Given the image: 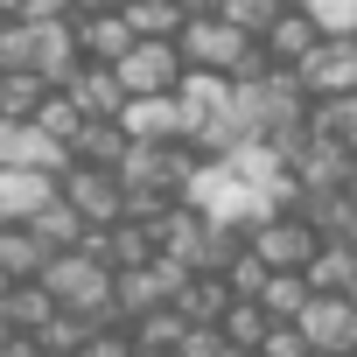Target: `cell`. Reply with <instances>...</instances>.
<instances>
[{"label": "cell", "instance_id": "obj_32", "mask_svg": "<svg viewBox=\"0 0 357 357\" xmlns=\"http://www.w3.org/2000/svg\"><path fill=\"white\" fill-rule=\"evenodd\" d=\"M70 8H77V22H91V15H126L133 0H70Z\"/></svg>", "mask_w": 357, "mask_h": 357}, {"label": "cell", "instance_id": "obj_17", "mask_svg": "<svg viewBox=\"0 0 357 357\" xmlns=\"http://www.w3.org/2000/svg\"><path fill=\"white\" fill-rule=\"evenodd\" d=\"M29 231H36L50 252H84V238H91V225L77 218V204H70V197H56V204H50V211H43Z\"/></svg>", "mask_w": 357, "mask_h": 357}, {"label": "cell", "instance_id": "obj_26", "mask_svg": "<svg viewBox=\"0 0 357 357\" xmlns=\"http://www.w3.org/2000/svg\"><path fill=\"white\" fill-rule=\"evenodd\" d=\"M266 280H273V266H266L252 245H245V252L225 266V287H231V301H259V294H266Z\"/></svg>", "mask_w": 357, "mask_h": 357}, {"label": "cell", "instance_id": "obj_22", "mask_svg": "<svg viewBox=\"0 0 357 357\" xmlns=\"http://www.w3.org/2000/svg\"><path fill=\"white\" fill-rule=\"evenodd\" d=\"M315 301V287L301 280V273H273L266 280V294H259V308L273 315V322H301V308Z\"/></svg>", "mask_w": 357, "mask_h": 357}, {"label": "cell", "instance_id": "obj_8", "mask_svg": "<svg viewBox=\"0 0 357 357\" xmlns=\"http://www.w3.org/2000/svg\"><path fill=\"white\" fill-rule=\"evenodd\" d=\"M63 197L56 175H29V168H0V231H29L50 204Z\"/></svg>", "mask_w": 357, "mask_h": 357}, {"label": "cell", "instance_id": "obj_5", "mask_svg": "<svg viewBox=\"0 0 357 357\" xmlns=\"http://www.w3.org/2000/svg\"><path fill=\"white\" fill-rule=\"evenodd\" d=\"M63 197L77 204V218H84L91 231H112V225H126V183H119V175H105V168H77V161H70V175H63Z\"/></svg>", "mask_w": 357, "mask_h": 357}, {"label": "cell", "instance_id": "obj_28", "mask_svg": "<svg viewBox=\"0 0 357 357\" xmlns=\"http://www.w3.org/2000/svg\"><path fill=\"white\" fill-rule=\"evenodd\" d=\"M0 70H36V29L29 22H15L0 36Z\"/></svg>", "mask_w": 357, "mask_h": 357}, {"label": "cell", "instance_id": "obj_23", "mask_svg": "<svg viewBox=\"0 0 357 357\" xmlns=\"http://www.w3.org/2000/svg\"><path fill=\"white\" fill-rule=\"evenodd\" d=\"M218 329H225V343H231V350H259V343L273 336V315H266L259 301H231V315H225Z\"/></svg>", "mask_w": 357, "mask_h": 357}, {"label": "cell", "instance_id": "obj_40", "mask_svg": "<svg viewBox=\"0 0 357 357\" xmlns=\"http://www.w3.org/2000/svg\"><path fill=\"white\" fill-rule=\"evenodd\" d=\"M350 197H357V190H350Z\"/></svg>", "mask_w": 357, "mask_h": 357}, {"label": "cell", "instance_id": "obj_38", "mask_svg": "<svg viewBox=\"0 0 357 357\" xmlns=\"http://www.w3.org/2000/svg\"><path fill=\"white\" fill-rule=\"evenodd\" d=\"M350 301H357V287H350Z\"/></svg>", "mask_w": 357, "mask_h": 357}, {"label": "cell", "instance_id": "obj_19", "mask_svg": "<svg viewBox=\"0 0 357 357\" xmlns=\"http://www.w3.org/2000/svg\"><path fill=\"white\" fill-rule=\"evenodd\" d=\"M183 336H190V315H183V308H161V315L133 322V350H140V357H175Z\"/></svg>", "mask_w": 357, "mask_h": 357}, {"label": "cell", "instance_id": "obj_7", "mask_svg": "<svg viewBox=\"0 0 357 357\" xmlns=\"http://www.w3.org/2000/svg\"><path fill=\"white\" fill-rule=\"evenodd\" d=\"M301 91H308V105H322V98H357V36L322 43V50L301 63Z\"/></svg>", "mask_w": 357, "mask_h": 357}, {"label": "cell", "instance_id": "obj_25", "mask_svg": "<svg viewBox=\"0 0 357 357\" xmlns=\"http://www.w3.org/2000/svg\"><path fill=\"white\" fill-rule=\"evenodd\" d=\"M218 15H225L231 29H245L252 43H266V36H273V22H280L287 8H280V0H225V8H218Z\"/></svg>", "mask_w": 357, "mask_h": 357}, {"label": "cell", "instance_id": "obj_13", "mask_svg": "<svg viewBox=\"0 0 357 357\" xmlns=\"http://www.w3.org/2000/svg\"><path fill=\"white\" fill-rule=\"evenodd\" d=\"M133 154V140H126V126L119 119H98V126H84L77 133V147H70V161L77 168H105V175H119V161Z\"/></svg>", "mask_w": 357, "mask_h": 357}, {"label": "cell", "instance_id": "obj_35", "mask_svg": "<svg viewBox=\"0 0 357 357\" xmlns=\"http://www.w3.org/2000/svg\"><path fill=\"white\" fill-rule=\"evenodd\" d=\"M8 294H15V280H8V273H0V301H8Z\"/></svg>", "mask_w": 357, "mask_h": 357}, {"label": "cell", "instance_id": "obj_24", "mask_svg": "<svg viewBox=\"0 0 357 357\" xmlns=\"http://www.w3.org/2000/svg\"><path fill=\"white\" fill-rule=\"evenodd\" d=\"M91 336H98V322H91V315H56L36 343H43V357H77Z\"/></svg>", "mask_w": 357, "mask_h": 357}, {"label": "cell", "instance_id": "obj_15", "mask_svg": "<svg viewBox=\"0 0 357 357\" xmlns=\"http://www.w3.org/2000/svg\"><path fill=\"white\" fill-rule=\"evenodd\" d=\"M0 315H8V329H15V336H43L63 308L50 301V287H43V280H29V287H15L8 301H0Z\"/></svg>", "mask_w": 357, "mask_h": 357}, {"label": "cell", "instance_id": "obj_4", "mask_svg": "<svg viewBox=\"0 0 357 357\" xmlns=\"http://www.w3.org/2000/svg\"><path fill=\"white\" fill-rule=\"evenodd\" d=\"M294 329L308 336L315 357H357V301L350 294H315Z\"/></svg>", "mask_w": 357, "mask_h": 357}, {"label": "cell", "instance_id": "obj_6", "mask_svg": "<svg viewBox=\"0 0 357 357\" xmlns=\"http://www.w3.org/2000/svg\"><path fill=\"white\" fill-rule=\"evenodd\" d=\"M0 168H29V175H70V147H56L36 119H0Z\"/></svg>", "mask_w": 357, "mask_h": 357}, {"label": "cell", "instance_id": "obj_1", "mask_svg": "<svg viewBox=\"0 0 357 357\" xmlns=\"http://www.w3.org/2000/svg\"><path fill=\"white\" fill-rule=\"evenodd\" d=\"M183 63L190 70H211V77H231V84H252V77H266L273 63H266V43H252L245 29H231L225 15H204V22H190L183 29Z\"/></svg>", "mask_w": 357, "mask_h": 357}, {"label": "cell", "instance_id": "obj_2", "mask_svg": "<svg viewBox=\"0 0 357 357\" xmlns=\"http://www.w3.org/2000/svg\"><path fill=\"white\" fill-rule=\"evenodd\" d=\"M273 273H308L315 266V252H322V231L301 218V211H287V218H273V225H259L252 238H245Z\"/></svg>", "mask_w": 357, "mask_h": 357}, {"label": "cell", "instance_id": "obj_34", "mask_svg": "<svg viewBox=\"0 0 357 357\" xmlns=\"http://www.w3.org/2000/svg\"><path fill=\"white\" fill-rule=\"evenodd\" d=\"M0 357H43V343H36V336H15V343L0 350Z\"/></svg>", "mask_w": 357, "mask_h": 357}, {"label": "cell", "instance_id": "obj_11", "mask_svg": "<svg viewBox=\"0 0 357 357\" xmlns=\"http://www.w3.org/2000/svg\"><path fill=\"white\" fill-rule=\"evenodd\" d=\"M77 43H84V63H105V70H119L126 56H133V29H126V15H91V22H77Z\"/></svg>", "mask_w": 357, "mask_h": 357}, {"label": "cell", "instance_id": "obj_18", "mask_svg": "<svg viewBox=\"0 0 357 357\" xmlns=\"http://www.w3.org/2000/svg\"><path fill=\"white\" fill-rule=\"evenodd\" d=\"M301 280H308L315 294H350V287H357V245H343V238H336V245H322V252H315V266H308Z\"/></svg>", "mask_w": 357, "mask_h": 357}, {"label": "cell", "instance_id": "obj_14", "mask_svg": "<svg viewBox=\"0 0 357 357\" xmlns=\"http://www.w3.org/2000/svg\"><path fill=\"white\" fill-rule=\"evenodd\" d=\"M50 259H56V252H50L36 231H0V273H8L15 287L43 280V273H50Z\"/></svg>", "mask_w": 357, "mask_h": 357}, {"label": "cell", "instance_id": "obj_39", "mask_svg": "<svg viewBox=\"0 0 357 357\" xmlns=\"http://www.w3.org/2000/svg\"><path fill=\"white\" fill-rule=\"evenodd\" d=\"M0 77H8V70H0Z\"/></svg>", "mask_w": 357, "mask_h": 357}, {"label": "cell", "instance_id": "obj_9", "mask_svg": "<svg viewBox=\"0 0 357 357\" xmlns=\"http://www.w3.org/2000/svg\"><path fill=\"white\" fill-rule=\"evenodd\" d=\"M322 43H329V36L315 29V15H308V8H287V15L273 22V36H266V63H273V70H294V77H301V63H308V56H315Z\"/></svg>", "mask_w": 357, "mask_h": 357}, {"label": "cell", "instance_id": "obj_36", "mask_svg": "<svg viewBox=\"0 0 357 357\" xmlns=\"http://www.w3.org/2000/svg\"><path fill=\"white\" fill-rule=\"evenodd\" d=\"M225 357H259V350H225Z\"/></svg>", "mask_w": 357, "mask_h": 357}, {"label": "cell", "instance_id": "obj_16", "mask_svg": "<svg viewBox=\"0 0 357 357\" xmlns=\"http://www.w3.org/2000/svg\"><path fill=\"white\" fill-rule=\"evenodd\" d=\"M126 29H133L140 43H183L190 15L175 8V0H133V8H126Z\"/></svg>", "mask_w": 357, "mask_h": 357}, {"label": "cell", "instance_id": "obj_30", "mask_svg": "<svg viewBox=\"0 0 357 357\" xmlns=\"http://www.w3.org/2000/svg\"><path fill=\"white\" fill-rule=\"evenodd\" d=\"M77 357H140V350H133V329H98Z\"/></svg>", "mask_w": 357, "mask_h": 357}, {"label": "cell", "instance_id": "obj_12", "mask_svg": "<svg viewBox=\"0 0 357 357\" xmlns=\"http://www.w3.org/2000/svg\"><path fill=\"white\" fill-rule=\"evenodd\" d=\"M70 98H77V112L98 126V119H119L133 98H126V84H119V70H105V63H91L77 84H70Z\"/></svg>", "mask_w": 357, "mask_h": 357}, {"label": "cell", "instance_id": "obj_20", "mask_svg": "<svg viewBox=\"0 0 357 357\" xmlns=\"http://www.w3.org/2000/svg\"><path fill=\"white\" fill-rule=\"evenodd\" d=\"M43 98H50V84L36 70H8V77H0V119H36Z\"/></svg>", "mask_w": 357, "mask_h": 357}, {"label": "cell", "instance_id": "obj_41", "mask_svg": "<svg viewBox=\"0 0 357 357\" xmlns=\"http://www.w3.org/2000/svg\"><path fill=\"white\" fill-rule=\"evenodd\" d=\"M350 245H357V238H350Z\"/></svg>", "mask_w": 357, "mask_h": 357}, {"label": "cell", "instance_id": "obj_10", "mask_svg": "<svg viewBox=\"0 0 357 357\" xmlns=\"http://www.w3.org/2000/svg\"><path fill=\"white\" fill-rule=\"evenodd\" d=\"M119 126H126L133 147H175V140H183V105H175V98H133L119 112Z\"/></svg>", "mask_w": 357, "mask_h": 357}, {"label": "cell", "instance_id": "obj_31", "mask_svg": "<svg viewBox=\"0 0 357 357\" xmlns=\"http://www.w3.org/2000/svg\"><path fill=\"white\" fill-rule=\"evenodd\" d=\"M231 343H225V329H197L190 322V336H183V350H175V357H225Z\"/></svg>", "mask_w": 357, "mask_h": 357}, {"label": "cell", "instance_id": "obj_27", "mask_svg": "<svg viewBox=\"0 0 357 357\" xmlns=\"http://www.w3.org/2000/svg\"><path fill=\"white\" fill-rule=\"evenodd\" d=\"M308 15H315V29L336 43V36H357V0H308Z\"/></svg>", "mask_w": 357, "mask_h": 357}, {"label": "cell", "instance_id": "obj_33", "mask_svg": "<svg viewBox=\"0 0 357 357\" xmlns=\"http://www.w3.org/2000/svg\"><path fill=\"white\" fill-rule=\"evenodd\" d=\"M175 8H183L190 22H204V15H218V8H225V0H175Z\"/></svg>", "mask_w": 357, "mask_h": 357}, {"label": "cell", "instance_id": "obj_37", "mask_svg": "<svg viewBox=\"0 0 357 357\" xmlns=\"http://www.w3.org/2000/svg\"><path fill=\"white\" fill-rule=\"evenodd\" d=\"M8 29H15V22H8V15H0V36H8Z\"/></svg>", "mask_w": 357, "mask_h": 357}, {"label": "cell", "instance_id": "obj_21", "mask_svg": "<svg viewBox=\"0 0 357 357\" xmlns=\"http://www.w3.org/2000/svg\"><path fill=\"white\" fill-rule=\"evenodd\" d=\"M36 126H43L56 147H77V133H84L91 119L77 112V98H70V91H50V98H43V112H36Z\"/></svg>", "mask_w": 357, "mask_h": 357}, {"label": "cell", "instance_id": "obj_3", "mask_svg": "<svg viewBox=\"0 0 357 357\" xmlns=\"http://www.w3.org/2000/svg\"><path fill=\"white\" fill-rule=\"evenodd\" d=\"M183 77H190V63H183V50H175V43H133V56L119 63L126 98H175V91H183Z\"/></svg>", "mask_w": 357, "mask_h": 357}, {"label": "cell", "instance_id": "obj_29", "mask_svg": "<svg viewBox=\"0 0 357 357\" xmlns=\"http://www.w3.org/2000/svg\"><path fill=\"white\" fill-rule=\"evenodd\" d=\"M259 357H315V350H308V336L294 322H273V336L259 343Z\"/></svg>", "mask_w": 357, "mask_h": 357}]
</instances>
